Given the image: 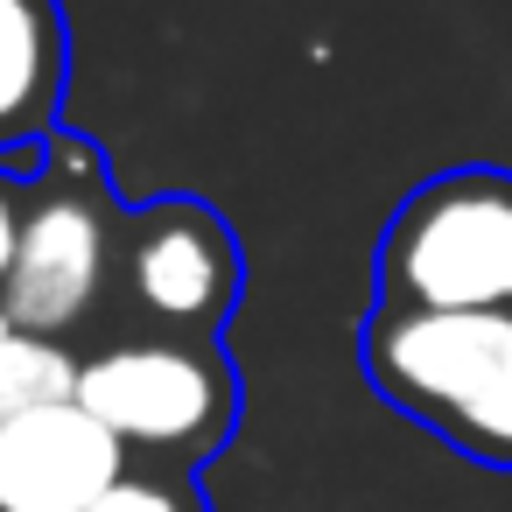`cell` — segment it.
<instances>
[{"mask_svg":"<svg viewBox=\"0 0 512 512\" xmlns=\"http://www.w3.org/2000/svg\"><path fill=\"white\" fill-rule=\"evenodd\" d=\"M365 386L484 470H512V309L428 316L372 309L358 323Z\"/></svg>","mask_w":512,"mask_h":512,"instance_id":"cell-1","label":"cell"},{"mask_svg":"<svg viewBox=\"0 0 512 512\" xmlns=\"http://www.w3.org/2000/svg\"><path fill=\"white\" fill-rule=\"evenodd\" d=\"M372 309H512V169H442L414 183L372 253Z\"/></svg>","mask_w":512,"mask_h":512,"instance_id":"cell-2","label":"cell"},{"mask_svg":"<svg viewBox=\"0 0 512 512\" xmlns=\"http://www.w3.org/2000/svg\"><path fill=\"white\" fill-rule=\"evenodd\" d=\"M78 400L127 442L134 463L197 470L239 435V365L218 337H127L85 358Z\"/></svg>","mask_w":512,"mask_h":512,"instance_id":"cell-3","label":"cell"},{"mask_svg":"<svg viewBox=\"0 0 512 512\" xmlns=\"http://www.w3.org/2000/svg\"><path fill=\"white\" fill-rule=\"evenodd\" d=\"M120 239H127V211L113 204L106 183V155L85 148L78 134H57V155L43 176H29L22 197V253L15 274L0 288V316L29 337H57L78 330L106 281L120 274Z\"/></svg>","mask_w":512,"mask_h":512,"instance_id":"cell-4","label":"cell"},{"mask_svg":"<svg viewBox=\"0 0 512 512\" xmlns=\"http://www.w3.org/2000/svg\"><path fill=\"white\" fill-rule=\"evenodd\" d=\"M120 281L134 309L162 323V337H218L246 295V253L211 197L169 190L127 211Z\"/></svg>","mask_w":512,"mask_h":512,"instance_id":"cell-5","label":"cell"},{"mask_svg":"<svg viewBox=\"0 0 512 512\" xmlns=\"http://www.w3.org/2000/svg\"><path fill=\"white\" fill-rule=\"evenodd\" d=\"M127 463V442L85 400L43 407L0 428V512H92Z\"/></svg>","mask_w":512,"mask_h":512,"instance_id":"cell-6","label":"cell"},{"mask_svg":"<svg viewBox=\"0 0 512 512\" xmlns=\"http://www.w3.org/2000/svg\"><path fill=\"white\" fill-rule=\"evenodd\" d=\"M71 85V29L57 0H0V176H43Z\"/></svg>","mask_w":512,"mask_h":512,"instance_id":"cell-7","label":"cell"},{"mask_svg":"<svg viewBox=\"0 0 512 512\" xmlns=\"http://www.w3.org/2000/svg\"><path fill=\"white\" fill-rule=\"evenodd\" d=\"M78 372H85V358H71L57 337H29L0 316V428L78 400Z\"/></svg>","mask_w":512,"mask_h":512,"instance_id":"cell-8","label":"cell"},{"mask_svg":"<svg viewBox=\"0 0 512 512\" xmlns=\"http://www.w3.org/2000/svg\"><path fill=\"white\" fill-rule=\"evenodd\" d=\"M92 512H211V498L197 491V470L127 463V477H120V484H113Z\"/></svg>","mask_w":512,"mask_h":512,"instance_id":"cell-9","label":"cell"},{"mask_svg":"<svg viewBox=\"0 0 512 512\" xmlns=\"http://www.w3.org/2000/svg\"><path fill=\"white\" fill-rule=\"evenodd\" d=\"M15 253H22V190L15 176H0V288L15 274Z\"/></svg>","mask_w":512,"mask_h":512,"instance_id":"cell-10","label":"cell"}]
</instances>
